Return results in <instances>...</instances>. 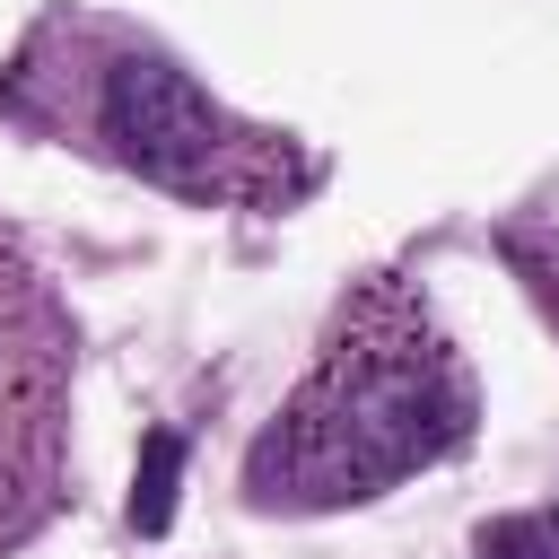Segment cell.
<instances>
[{"label": "cell", "instance_id": "cell-1", "mask_svg": "<svg viewBox=\"0 0 559 559\" xmlns=\"http://www.w3.org/2000/svg\"><path fill=\"white\" fill-rule=\"evenodd\" d=\"M472 411H480L472 367L445 341V323L428 314V297L393 271H376L332 306L314 367L297 376L280 419L253 437L245 498L297 507V515L384 498L411 472L445 463L472 437Z\"/></svg>", "mask_w": 559, "mask_h": 559}, {"label": "cell", "instance_id": "cell-2", "mask_svg": "<svg viewBox=\"0 0 559 559\" xmlns=\"http://www.w3.org/2000/svg\"><path fill=\"white\" fill-rule=\"evenodd\" d=\"M0 114L201 210H288L314 183V157L288 131L245 122L175 52L79 9L26 35V52L0 79Z\"/></svg>", "mask_w": 559, "mask_h": 559}, {"label": "cell", "instance_id": "cell-3", "mask_svg": "<svg viewBox=\"0 0 559 559\" xmlns=\"http://www.w3.org/2000/svg\"><path fill=\"white\" fill-rule=\"evenodd\" d=\"M61 376H70V332L44 280L0 245V542L44 507L52 437H61Z\"/></svg>", "mask_w": 559, "mask_h": 559}, {"label": "cell", "instance_id": "cell-4", "mask_svg": "<svg viewBox=\"0 0 559 559\" xmlns=\"http://www.w3.org/2000/svg\"><path fill=\"white\" fill-rule=\"evenodd\" d=\"M480 559H559V515L533 507V515H498V524H480Z\"/></svg>", "mask_w": 559, "mask_h": 559}]
</instances>
